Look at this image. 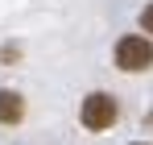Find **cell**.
<instances>
[{"label":"cell","mask_w":153,"mask_h":145,"mask_svg":"<svg viewBox=\"0 0 153 145\" xmlns=\"http://www.w3.org/2000/svg\"><path fill=\"white\" fill-rule=\"evenodd\" d=\"M137 21H141V37H149V42H153V4L141 8V17H137Z\"/></svg>","instance_id":"cell-4"},{"label":"cell","mask_w":153,"mask_h":145,"mask_svg":"<svg viewBox=\"0 0 153 145\" xmlns=\"http://www.w3.org/2000/svg\"><path fill=\"white\" fill-rule=\"evenodd\" d=\"M112 58H116V71L145 75V71H153V42L141 37V33H124L116 42V50H112Z\"/></svg>","instance_id":"cell-2"},{"label":"cell","mask_w":153,"mask_h":145,"mask_svg":"<svg viewBox=\"0 0 153 145\" xmlns=\"http://www.w3.org/2000/svg\"><path fill=\"white\" fill-rule=\"evenodd\" d=\"M17 54H21V50H17V46H0V58H4V62H13Z\"/></svg>","instance_id":"cell-5"},{"label":"cell","mask_w":153,"mask_h":145,"mask_svg":"<svg viewBox=\"0 0 153 145\" xmlns=\"http://www.w3.org/2000/svg\"><path fill=\"white\" fill-rule=\"evenodd\" d=\"M116 120H120V99L112 91H91L79 104V124L87 133H108V129H116Z\"/></svg>","instance_id":"cell-1"},{"label":"cell","mask_w":153,"mask_h":145,"mask_svg":"<svg viewBox=\"0 0 153 145\" xmlns=\"http://www.w3.org/2000/svg\"><path fill=\"white\" fill-rule=\"evenodd\" d=\"M128 145H145V141H128Z\"/></svg>","instance_id":"cell-6"},{"label":"cell","mask_w":153,"mask_h":145,"mask_svg":"<svg viewBox=\"0 0 153 145\" xmlns=\"http://www.w3.org/2000/svg\"><path fill=\"white\" fill-rule=\"evenodd\" d=\"M25 120V96L17 87H0V124L13 129V124Z\"/></svg>","instance_id":"cell-3"}]
</instances>
